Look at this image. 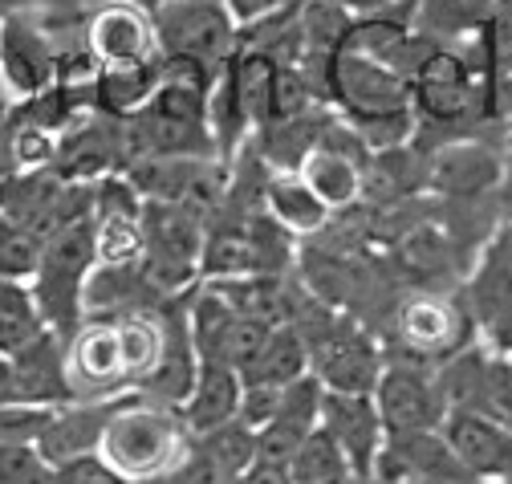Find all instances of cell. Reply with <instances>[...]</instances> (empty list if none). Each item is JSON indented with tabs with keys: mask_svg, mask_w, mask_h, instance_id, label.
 <instances>
[{
	"mask_svg": "<svg viewBox=\"0 0 512 484\" xmlns=\"http://www.w3.org/2000/svg\"><path fill=\"white\" fill-rule=\"evenodd\" d=\"M508 358H512V354H508Z\"/></svg>",
	"mask_w": 512,
	"mask_h": 484,
	"instance_id": "44",
	"label": "cell"
},
{
	"mask_svg": "<svg viewBox=\"0 0 512 484\" xmlns=\"http://www.w3.org/2000/svg\"><path fill=\"white\" fill-rule=\"evenodd\" d=\"M496 236H500V245L508 249V257H512V212L500 220V228H496Z\"/></svg>",
	"mask_w": 512,
	"mask_h": 484,
	"instance_id": "37",
	"label": "cell"
},
{
	"mask_svg": "<svg viewBox=\"0 0 512 484\" xmlns=\"http://www.w3.org/2000/svg\"><path fill=\"white\" fill-rule=\"evenodd\" d=\"M342 484H378V480H374V476H362V472H354V476H346Z\"/></svg>",
	"mask_w": 512,
	"mask_h": 484,
	"instance_id": "38",
	"label": "cell"
},
{
	"mask_svg": "<svg viewBox=\"0 0 512 484\" xmlns=\"http://www.w3.org/2000/svg\"><path fill=\"white\" fill-rule=\"evenodd\" d=\"M49 484H135V480L122 476L102 452H90V456H78L66 464H53Z\"/></svg>",
	"mask_w": 512,
	"mask_h": 484,
	"instance_id": "29",
	"label": "cell"
},
{
	"mask_svg": "<svg viewBox=\"0 0 512 484\" xmlns=\"http://www.w3.org/2000/svg\"><path fill=\"white\" fill-rule=\"evenodd\" d=\"M191 444H196L200 452H208L216 464H224L236 476H244L256 464V428H248L244 419H228V423H220V428L196 436Z\"/></svg>",
	"mask_w": 512,
	"mask_h": 484,
	"instance_id": "26",
	"label": "cell"
},
{
	"mask_svg": "<svg viewBox=\"0 0 512 484\" xmlns=\"http://www.w3.org/2000/svg\"><path fill=\"white\" fill-rule=\"evenodd\" d=\"M41 5H66V0H41Z\"/></svg>",
	"mask_w": 512,
	"mask_h": 484,
	"instance_id": "41",
	"label": "cell"
},
{
	"mask_svg": "<svg viewBox=\"0 0 512 484\" xmlns=\"http://www.w3.org/2000/svg\"><path fill=\"white\" fill-rule=\"evenodd\" d=\"M301 375H309V346L293 326H273L265 346L240 367L244 387H289Z\"/></svg>",
	"mask_w": 512,
	"mask_h": 484,
	"instance_id": "23",
	"label": "cell"
},
{
	"mask_svg": "<svg viewBox=\"0 0 512 484\" xmlns=\"http://www.w3.org/2000/svg\"><path fill=\"white\" fill-rule=\"evenodd\" d=\"M411 110H415V143L423 151L496 131L488 123L484 102V53L480 37L472 41H435L431 53L411 74Z\"/></svg>",
	"mask_w": 512,
	"mask_h": 484,
	"instance_id": "2",
	"label": "cell"
},
{
	"mask_svg": "<svg viewBox=\"0 0 512 484\" xmlns=\"http://www.w3.org/2000/svg\"><path fill=\"white\" fill-rule=\"evenodd\" d=\"M240 399H244V379L236 367H228V362H204L200 358V371H196V383H191L187 399L175 407L187 436L196 440L212 428H220V423L236 419L240 415Z\"/></svg>",
	"mask_w": 512,
	"mask_h": 484,
	"instance_id": "18",
	"label": "cell"
},
{
	"mask_svg": "<svg viewBox=\"0 0 512 484\" xmlns=\"http://www.w3.org/2000/svg\"><path fill=\"white\" fill-rule=\"evenodd\" d=\"M0 403H21L17 399V383H13V362L0 358Z\"/></svg>",
	"mask_w": 512,
	"mask_h": 484,
	"instance_id": "36",
	"label": "cell"
},
{
	"mask_svg": "<svg viewBox=\"0 0 512 484\" xmlns=\"http://www.w3.org/2000/svg\"><path fill=\"white\" fill-rule=\"evenodd\" d=\"M500 204H504V216L512 212V131L504 135V184H500Z\"/></svg>",
	"mask_w": 512,
	"mask_h": 484,
	"instance_id": "35",
	"label": "cell"
},
{
	"mask_svg": "<svg viewBox=\"0 0 512 484\" xmlns=\"http://www.w3.org/2000/svg\"><path fill=\"white\" fill-rule=\"evenodd\" d=\"M322 395L326 387L317 383V375H301L281 391V403L273 411V419L256 432V460H273V464H289L293 452L301 448V440L322 423Z\"/></svg>",
	"mask_w": 512,
	"mask_h": 484,
	"instance_id": "16",
	"label": "cell"
},
{
	"mask_svg": "<svg viewBox=\"0 0 512 484\" xmlns=\"http://www.w3.org/2000/svg\"><path fill=\"white\" fill-rule=\"evenodd\" d=\"M37 261H41V236H33L29 228H17L13 220L0 216V277L33 281Z\"/></svg>",
	"mask_w": 512,
	"mask_h": 484,
	"instance_id": "27",
	"label": "cell"
},
{
	"mask_svg": "<svg viewBox=\"0 0 512 484\" xmlns=\"http://www.w3.org/2000/svg\"><path fill=\"white\" fill-rule=\"evenodd\" d=\"M98 5H106V0H98ZM135 5H147V9H151V5H155V0H135Z\"/></svg>",
	"mask_w": 512,
	"mask_h": 484,
	"instance_id": "40",
	"label": "cell"
},
{
	"mask_svg": "<svg viewBox=\"0 0 512 484\" xmlns=\"http://www.w3.org/2000/svg\"><path fill=\"white\" fill-rule=\"evenodd\" d=\"M86 45L98 66H135L159 57L151 9L135 0H106L86 17Z\"/></svg>",
	"mask_w": 512,
	"mask_h": 484,
	"instance_id": "12",
	"label": "cell"
},
{
	"mask_svg": "<svg viewBox=\"0 0 512 484\" xmlns=\"http://www.w3.org/2000/svg\"><path fill=\"white\" fill-rule=\"evenodd\" d=\"M151 25L167 62H196L220 74L240 49V25L224 0H155Z\"/></svg>",
	"mask_w": 512,
	"mask_h": 484,
	"instance_id": "5",
	"label": "cell"
},
{
	"mask_svg": "<svg viewBox=\"0 0 512 484\" xmlns=\"http://www.w3.org/2000/svg\"><path fill=\"white\" fill-rule=\"evenodd\" d=\"M159 86H163V57L135 62V66H98L90 82V98H94V110L110 118H131L155 98Z\"/></svg>",
	"mask_w": 512,
	"mask_h": 484,
	"instance_id": "21",
	"label": "cell"
},
{
	"mask_svg": "<svg viewBox=\"0 0 512 484\" xmlns=\"http://www.w3.org/2000/svg\"><path fill=\"white\" fill-rule=\"evenodd\" d=\"M480 53H484L488 123L496 131H512V0H500L496 17L480 33Z\"/></svg>",
	"mask_w": 512,
	"mask_h": 484,
	"instance_id": "19",
	"label": "cell"
},
{
	"mask_svg": "<svg viewBox=\"0 0 512 484\" xmlns=\"http://www.w3.org/2000/svg\"><path fill=\"white\" fill-rule=\"evenodd\" d=\"M9 362H13V383H17V399L21 403L57 407V403L74 399L70 371H66V338L61 334L45 330L25 350H17Z\"/></svg>",
	"mask_w": 512,
	"mask_h": 484,
	"instance_id": "17",
	"label": "cell"
},
{
	"mask_svg": "<svg viewBox=\"0 0 512 484\" xmlns=\"http://www.w3.org/2000/svg\"><path fill=\"white\" fill-rule=\"evenodd\" d=\"M289 476L297 484H342L346 476H354V464L346 460V452L338 448V440L317 423V428L301 440V448L289 460Z\"/></svg>",
	"mask_w": 512,
	"mask_h": 484,
	"instance_id": "25",
	"label": "cell"
},
{
	"mask_svg": "<svg viewBox=\"0 0 512 484\" xmlns=\"http://www.w3.org/2000/svg\"><path fill=\"white\" fill-rule=\"evenodd\" d=\"M265 212L297 240L322 236L334 224V212L313 196V188L297 171H269V179H265Z\"/></svg>",
	"mask_w": 512,
	"mask_h": 484,
	"instance_id": "20",
	"label": "cell"
},
{
	"mask_svg": "<svg viewBox=\"0 0 512 484\" xmlns=\"http://www.w3.org/2000/svg\"><path fill=\"white\" fill-rule=\"evenodd\" d=\"M476 338L496 354H512V297H504L500 306L476 326Z\"/></svg>",
	"mask_w": 512,
	"mask_h": 484,
	"instance_id": "31",
	"label": "cell"
},
{
	"mask_svg": "<svg viewBox=\"0 0 512 484\" xmlns=\"http://www.w3.org/2000/svg\"><path fill=\"white\" fill-rule=\"evenodd\" d=\"M500 0H411V21L431 41H472L488 29Z\"/></svg>",
	"mask_w": 512,
	"mask_h": 484,
	"instance_id": "22",
	"label": "cell"
},
{
	"mask_svg": "<svg viewBox=\"0 0 512 484\" xmlns=\"http://www.w3.org/2000/svg\"><path fill=\"white\" fill-rule=\"evenodd\" d=\"M322 428L338 440V448L346 452L354 472L374 476V460H378L382 444H387V428H382V415L374 407V395L326 391L322 395Z\"/></svg>",
	"mask_w": 512,
	"mask_h": 484,
	"instance_id": "15",
	"label": "cell"
},
{
	"mask_svg": "<svg viewBox=\"0 0 512 484\" xmlns=\"http://www.w3.org/2000/svg\"><path fill=\"white\" fill-rule=\"evenodd\" d=\"M224 5H228V13L236 17V25L244 29V25H256V21H265V17H273V13L289 9V5H297V0H224Z\"/></svg>",
	"mask_w": 512,
	"mask_h": 484,
	"instance_id": "32",
	"label": "cell"
},
{
	"mask_svg": "<svg viewBox=\"0 0 512 484\" xmlns=\"http://www.w3.org/2000/svg\"><path fill=\"white\" fill-rule=\"evenodd\" d=\"M240 484H297L293 476H289V464H273V460H256L244 476H240Z\"/></svg>",
	"mask_w": 512,
	"mask_h": 484,
	"instance_id": "33",
	"label": "cell"
},
{
	"mask_svg": "<svg viewBox=\"0 0 512 484\" xmlns=\"http://www.w3.org/2000/svg\"><path fill=\"white\" fill-rule=\"evenodd\" d=\"M126 167L122 151V118H110L102 110H86L82 118L57 135V155L53 171L74 184H98V179L114 175Z\"/></svg>",
	"mask_w": 512,
	"mask_h": 484,
	"instance_id": "11",
	"label": "cell"
},
{
	"mask_svg": "<svg viewBox=\"0 0 512 484\" xmlns=\"http://www.w3.org/2000/svg\"><path fill=\"white\" fill-rule=\"evenodd\" d=\"M0 86L13 102L57 86V33L21 9L0 17Z\"/></svg>",
	"mask_w": 512,
	"mask_h": 484,
	"instance_id": "10",
	"label": "cell"
},
{
	"mask_svg": "<svg viewBox=\"0 0 512 484\" xmlns=\"http://www.w3.org/2000/svg\"><path fill=\"white\" fill-rule=\"evenodd\" d=\"M98 265V245H94V220H74V224H61L57 232H49L41 240V261L33 273V297H37V310L45 318V326L61 338H70L82 322V293L86 281Z\"/></svg>",
	"mask_w": 512,
	"mask_h": 484,
	"instance_id": "4",
	"label": "cell"
},
{
	"mask_svg": "<svg viewBox=\"0 0 512 484\" xmlns=\"http://www.w3.org/2000/svg\"><path fill=\"white\" fill-rule=\"evenodd\" d=\"M49 326L37 310V297L29 281L0 277V358H13L33 338H41Z\"/></svg>",
	"mask_w": 512,
	"mask_h": 484,
	"instance_id": "24",
	"label": "cell"
},
{
	"mask_svg": "<svg viewBox=\"0 0 512 484\" xmlns=\"http://www.w3.org/2000/svg\"><path fill=\"white\" fill-rule=\"evenodd\" d=\"M443 440L452 444V452L460 456V464L480 476V480H492L500 484L508 472H512V428L484 411H464V407H452L439 423Z\"/></svg>",
	"mask_w": 512,
	"mask_h": 484,
	"instance_id": "14",
	"label": "cell"
},
{
	"mask_svg": "<svg viewBox=\"0 0 512 484\" xmlns=\"http://www.w3.org/2000/svg\"><path fill=\"white\" fill-rule=\"evenodd\" d=\"M391 326L399 338V354L431 362V367H439L443 358H452L456 350L476 342V322L464 306V297L439 293V289H415L399 297Z\"/></svg>",
	"mask_w": 512,
	"mask_h": 484,
	"instance_id": "6",
	"label": "cell"
},
{
	"mask_svg": "<svg viewBox=\"0 0 512 484\" xmlns=\"http://www.w3.org/2000/svg\"><path fill=\"white\" fill-rule=\"evenodd\" d=\"M374 407L382 415L387 436H411V432H431L447 415V399L439 387V375L431 362L419 358H387L378 383H374Z\"/></svg>",
	"mask_w": 512,
	"mask_h": 484,
	"instance_id": "7",
	"label": "cell"
},
{
	"mask_svg": "<svg viewBox=\"0 0 512 484\" xmlns=\"http://www.w3.org/2000/svg\"><path fill=\"white\" fill-rule=\"evenodd\" d=\"M159 484H240V476L228 472L224 464H216L208 452H200L196 444H191L187 456H183Z\"/></svg>",
	"mask_w": 512,
	"mask_h": 484,
	"instance_id": "30",
	"label": "cell"
},
{
	"mask_svg": "<svg viewBox=\"0 0 512 484\" xmlns=\"http://www.w3.org/2000/svg\"><path fill=\"white\" fill-rule=\"evenodd\" d=\"M0 5H5V9H13V13H17V9L25 5V0H0Z\"/></svg>",
	"mask_w": 512,
	"mask_h": 484,
	"instance_id": "39",
	"label": "cell"
},
{
	"mask_svg": "<svg viewBox=\"0 0 512 484\" xmlns=\"http://www.w3.org/2000/svg\"><path fill=\"white\" fill-rule=\"evenodd\" d=\"M0 94H5V86H0ZM5 98H9V94H5ZM0 110H5V106H0Z\"/></svg>",
	"mask_w": 512,
	"mask_h": 484,
	"instance_id": "43",
	"label": "cell"
},
{
	"mask_svg": "<svg viewBox=\"0 0 512 484\" xmlns=\"http://www.w3.org/2000/svg\"><path fill=\"white\" fill-rule=\"evenodd\" d=\"M480 411L512 428V358L508 354H496L492 350V358H488V379H484Z\"/></svg>",
	"mask_w": 512,
	"mask_h": 484,
	"instance_id": "28",
	"label": "cell"
},
{
	"mask_svg": "<svg viewBox=\"0 0 512 484\" xmlns=\"http://www.w3.org/2000/svg\"><path fill=\"white\" fill-rule=\"evenodd\" d=\"M330 106L354 127L387 118V114H407L411 82L366 53L342 49L330 62Z\"/></svg>",
	"mask_w": 512,
	"mask_h": 484,
	"instance_id": "8",
	"label": "cell"
},
{
	"mask_svg": "<svg viewBox=\"0 0 512 484\" xmlns=\"http://www.w3.org/2000/svg\"><path fill=\"white\" fill-rule=\"evenodd\" d=\"M163 354V306L118 318H86L66 338L74 399H110L139 391Z\"/></svg>",
	"mask_w": 512,
	"mask_h": 484,
	"instance_id": "1",
	"label": "cell"
},
{
	"mask_svg": "<svg viewBox=\"0 0 512 484\" xmlns=\"http://www.w3.org/2000/svg\"><path fill=\"white\" fill-rule=\"evenodd\" d=\"M500 484H512V472H508V476H504V480H500Z\"/></svg>",
	"mask_w": 512,
	"mask_h": 484,
	"instance_id": "42",
	"label": "cell"
},
{
	"mask_svg": "<svg viewBox=\"0 0 512 484\" xmlns=\"http://www.w3.org/2000/svg\"><path fill=\"white\" fill-rule=\"evenodd\" d=\"M334 5H342L350 17H374V13H387V9H395L399 0H334Z\"/></svg>",
	"mask_w": 512,
	"mask_h": 484,
	"instance_id": "34",
	"label": "cell"
},
{
	"mask_svg": "<svg viewBox=\"0 0 512 484\" xmlns=\"http://www.w3.org/2000/svg\"><path fill=\"white\" fill-rule=\"evenodd\" d=\"M131 395L135 391L110 395V399H70V403H57L49 411V419H45L41 436H37V452L49 464H66V460L98 452L102 436H106V423L114 419V411Z\"/></svg>",
	"mask_w": 512,
	"mask_h": 484,
	"instance_id": "13",
	"label": "cell"
},
{
	"mask_svg": "<svg viewBox=\"0 0 512 484\" xmlns=\"http://www.w3.org/2000/svg\"><path fill=\"white\" fill-rule=\"evenodd\" d=\"M504 184V135H468L427 151V196L435 200H484Z\"/></svg>",
	"mask_w": 512,
	"mask_h": 484,
	"instance_id": "9",
	"label": "cell"
},
{
	"mask_svg": "<svg viewBox=\"0 0 512 484\" xmlns=\"http://www.w3.org/2000/svg\"><path fill=\"white\" fill-rule=\"evenodd\" d=\"M187 448H191V436L183 428L179 411L151 403L135 391L106 423L98 452L135 484H159L187 456Z\"/></svg>",
	"mask_w": 512,
	"mask_h": 484,
	"instance_id": "3",
	"label": "cell"
}]
</instances>
